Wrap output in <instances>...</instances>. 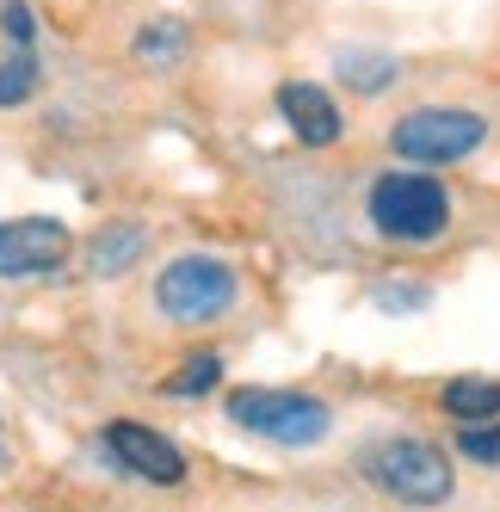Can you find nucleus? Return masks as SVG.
Masks as SVG:
<instances>
[{"mask_svg":"<svg viewBox=\"0 0 500 512\" xmlns=\"http://www.w3.org/2000/svg\"><path fill=\"white\" fill-rule=\"evenodd\" d=\"M359 482L408 512H439L457 500V463L445 445H433L420 432H389L359 451Z\"/></svg>","mask_w":500,"mask_h":512,"instance_id":"1","label":"nucleus"},{"mask_svg":"<svg viewBox=\"0 0 500 512\" xmlns=\"http://www.w3.org/2000/svg\"><path fill=\"white\" fill-rule=\"evenodd\" d=\"M451 192H445V179L439 173H426V167H389L371 179V192H365V223L383 235V241H396V247H433L451 235Z\"/></svg>","mask_w":500,"mask_h":512,"instance_id":"2","label":"nucleus"},{"mask_svg":"<svg viewBox=\"0 0 500 512\" xmlns=\"http://www.w3.org/2000/svg\"><path fill=\"white\" fill-rule=\"evenodd\" d=\"M229 426L278 451H315L321 438H334V408L309 389H266V383H241L223 395Z\"/></svg>","mask_w":500,"mask_h":512,"instance_id":"3","label":"nucleus"},{"mask_svg":"<svg viewBox=\"0 0 500 512\" xmlns=\"http://www.w3.org/2000/svg\"><path fill=\"white\" fill-rule=\"evenodd\" d=\"M241 303V272L223 253H180L155 278V309L173 327H217Z\"/></svg>","mask_w":500,"mask_h":512,"instance_id":"4","label":"nucleus"},{"mask_svg":"<svg viewBox=\"0 0 500 512\" xmlns=\"http://www.w3.org/2000/svg\"><path fill=\"white\" fill-rule=\"evenodd\" d=\"M488 130L494 124L476 105H414L389 124V149L408 167H451V161H470L488 142Z\"/></svg>","mask_w":500,"mask_h":512,"instance_id":"5","label":"nucleus"},{"mask_svg":"<svg viewBox=\"0 0 500 512\" xmlns=\"http://www.w3.org/2000/svg\"><path fill=\"white\" fill-rule=\"evenodd\" d=\"M75 260V229L62 216H7L0 223V278L25 284V278H50Z\"/></svg>","mask_w":500,"mask_h":512,"instance_id":"6","label":"nucleus"},{"mask_svg":"<svg viewBox=\"0 0 500 512\" xmlns=\"http://www.w3.org/2000/svg\"><path fill=\"white\" fill-rule=\"evenodd\" d=\"M105 451H112V463L124 475H136V482H149V488H180L192 475L186 451L173 445L167 432L142 426V420H112V426H105Z\"/></svg>","mask_w":500,"mask_h":512,"instance_id":"7","label":"nucleus"},{"mask_svg":"<svg viewBox=\"0 0 500 512\" xmlns=\"http://www.w3.org/2000/svg\"><path fill=\"white\" fill-rule=\"evenodd\" d=\"M278 118L291 124V136L303 149H334V142H346V112L321 81H284L278 87Z\"/></svg>","mask_w":500,"mask_h":512,"instance_id":"8","label":"nucleus"},{"mask_svg":"<svg viewBox=\"0 0 500 512\" xmlns=\"http://www.w3.org/2000/svg\"><path fill=\"white\" fill-rule=\"evenodd\" d=\"M334 81L352 87V93H365V99H377V93H389L402 81V56L371 50V44H340L334 50Z\"/></svg>","mask_w":500,"mask_h":512,"instance_id":"9","label":"nucleus"},{"mask_svg":"<svg viewBox=\"0 0 500 512\" xmlns=\"http://www.w3.org/2000/svg\"><path fill=\"white\" fill-rule=\"evenodd\" d=\"M439 414L451 426H488L500 420V377H476V371H463L439 389Z\"/></svg>","mask_w":500,"mask_h":512,"instance_id":"10","label":"nucleus"},{"mask_svg":"<svg viewBox=\"0 0 500 512\" xmlns=\"http://www.w3.org/2000/svg\"><path fill=\"white\" fill-rule=\"evenodd\" d=\"M142 253H149V229H142V223H105L87 241V272L93 278H124Z\"/></svg>","mask_w":500,"mask_h":512,"instance_id":"11","label":"nucleus"},{"mask_svg":"<svg viewBox=\"0 0 500 512\" xmlns=\"http://www.w3.org/2000/svg\"><path fill=\"white\" fill-rule=\"evenodd\" d=\"M136 62L142 68H180L186 62V50H192V31L180 25V19H149V25H142L136 31Z\"/></svg>","mask_w":500,"mask_h":512,"instance_id":"12","label":"nucleus"},{"mask_svg":"<svg viewBox=\"0 0 500 512\" xmlns=\"http://www.w3.org/2000/svg\"><path fill=\"white\" fill-rule=\"evenodd\" d=\"M223 383V352H192L173 377H161V395H173V401H198V395H210Z\"/></svg>","mask_w":500,"mask_h":512,"instance_id":"13","label":"nucleus"},{"mask_svg":"<svg viewBox=\"0 0 500 512\" xmlns=\"http://www.w3.org/2000/svg\"><path fill=\"white\" fill-rule=\"evenodd\" d=\"M38 87H44V62L31 50H7V62H0V112L38 99Z\"/></svg>","mask_w":500,"mask_h":512,"instance_id":"14","label":"nucleus"},{"mask_svg":"<svg viewBox=\"0 0 500 512\" xmlns=\"http://www.w3.org/2000/svg\"><path fill=\"white\" fill-rule=\"evenodd\" d=\"M371 303H377V315L408 321V315H426V309H433V290L414 284V278H383V284L371 290Z\"/></svg>","mask_w":500,"mask_h":512,"instance_id":"15","label":"nucleus"},{"mask_svg":"<svg viewBox=\"0 0 500 512\" xmlns=\"http://www.w3.org/2000/svg\"><path fill=\"white\" fill-rule=\"evenodd\" d=\"M457 457L476 469H500V420L488 426H457Z\"/></svg>","mask_w":500,"mask_h":512,"instance_id":"16","label":"nucleus"},{"mask_svg":"<svg viewBox=\"0 0 500 512\" xmlns=\"http://www.w3.org/2000/svg\"><path fill=\"white\" fill-rule=\"evenodd\" d=\"M0 38H7V50H31L38 44V7L31 0H0Z\"/></svg>","mask_w":500,"mask_h":512,"instance_id":"17","label":"nucleus"}]
</instances>
